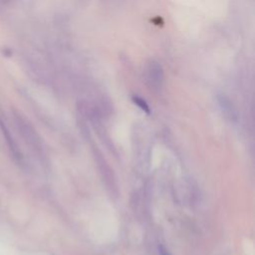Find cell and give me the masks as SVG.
Returning <instances> with one entry per match:
<instances>
[{"mask_svg": "<svg viewBox=\"0 0 255 255\" xmlns=\"http://www.w3.org/2000/svg\"><path fill=\"white\" fill-rule=\"evenodd\" d=\"M131 100H132V102H133L141 111H143V112L146 113V114H149V113H150V110H149V107H148L147 103H146L142 98L137 97V96H133V97L131 98Z\"/></svg>", "mask_w": 255, "mask_h": 255, "instance_id": "3", "label": "cell"}, {"mask_svg": "<svg viewBox=\"0 0 255 255\" xmlns=\"http://www.w3.org/2000/svg\"><path fill=\"white\" fill-rule=\"evenodd\" d=\"M144 77L151 89H160L164 82V73L160 63L155 60H149L144 67Z\"/></svg>", "mask_w": 255, "mask_h": 255, "instance_id": "1", "label": "cell"}, {"mask_svg": "<svg viewBox=\"0 0 255 255\" xmlns=\"http://www.w3.org/2000/svg\"><path fill=\"white\" fill-rule=\"evenodd\" d=\"M218 103H219V106H220L222 112L225 115L230 117V119L236 118V110L228 98H226L225 96H219Z\"/></svg>", "mask_w": 255, "mask_h": 255, "instance_id": "2", "label": "cell"}, {"mask_svg": "<svg viewBox=\"0 0 255 255\" xmlns=\"http://www.w3.org/2000/svg\"><path fill=\"white\" fill-rule=\"evenodd\" d=\"M158 250H159V255H170L169 252L163 246H159Z\"/></svg>", "mask_w": 255, "mask_h": 255, "instance_id": "4", "label": "cell"}]
</instances>
